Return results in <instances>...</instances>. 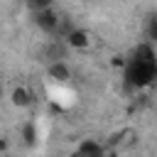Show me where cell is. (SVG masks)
Returning <instances> with one entry per match:
<instances>
[{
  "instance_id": "1",
  "label": "cell",
  "mask_w": 157,
  "mask_h": 157,
  "mask_svg": "<svg viewBox=\"0 0 157 157\" xmlns=\"http://www.w3.org/2000/svg\"><path fill=\"white\" fill-rule=\"evenodd\" d=\"M155 71H157V61H145V59H137L130 54L123 66V83L128 91L147 88V86H152Z\"/></svg>"
},
{
  "instance_id": "2",
  "label": "cell",
  "mask_w": 157,
  "mask_h": 157,
  "mask_svg": "<svg viewBox=\"0 0 157 157\" xmlns=\"http://www.w3.org/2000/svg\"><path fill=\"white\" fill-rule=\"evenodd\" d=\"M59 15L52 10V7H44V10H34V25L37 29H42L44 34H56L59 29Z\"/></svg>"
},
{
  "instance_id": "3",
  "label": "cell",
  "mask_w": 157,
  "mask_h": 157,
  "mask_svg": "<svg viewBox=\"0 0 157 157\" xmlns=\"http://www.w3.org/2000/svg\"><path fill=\"white\" fill-rule=\"evenodd\" d=\"M64 42H66V47H71V49H78V52H83V49H88L91 47V32L88 29H83V27H71L69 29V34L64 37Z\"/></svg>"
},
{
  "instance_id": "4",
  "label": "cell",
  "mask_w": 157,
  "mask_h": 157,
  "mask_svg": "<svg viewBox=\"0 0 157 157\" xmlns=\"http://www.w3.org/2000/svg\"><path fill=\"white\" fill-rule=\"evenodd\" d=\"M47 74H49V78L56 81V83H66V81L71 78V69H69V64L61 61V59H54V61L49 64Z\"/></svg>"
},
{
  "instance_id": "5",
  "label": "cell",
  "mask_w": 157,
  "mask_h": 157,
  "mask_svg": "<svg viewBox=\"0 0 157 157\" xmlns=\"http://www.w3.org/2000/svg\"><path fill=\"white\" fill-rule=\"evenodd\" d=\"M10 103H12L15 108H29V105L34 103V96H32L29 88H25V86H15L12 93H10Z\"/></svg>"
},
{
  "instance_id": "6",
  "label": "cell",
  "mask_w": 157,
  "mask_h": 157,
  "mask_svg": "<svg viewBox=\"0 0 157 157\" xmlns=\"http://www.w3.org/2000/svg\"><path fill=\"white\" fill-rule=\"evenodd\" d=\"M76 152H78V155H88V157H101V155H105L108 150H105L98 140H83V142H78Z\"/></svg>"
},
{
  "instance_id": "7",
  "label": "cell",
  "mask_w": 157,
  "mask_h": 157,
  "mask_svg": "<svg viewBox=\"0 0 157 157\" xmlns=\"http://www.w3.org/2000/svg\"><path fill=\"white\" fill-rule=\"evenodd\" d=\"M20 137H22L27 145H34V142H37V125H34L32 120H27V123L20 128Z\"/></svg>"
},
{
  "instance_id": "8",
  "label": "cell",
  "mask_w": 157,
  "mask_h": 157,
  "mask_svg": "<svg viewBox=\"0 0 157 157\" xmlns=\"http://www.w3.org/2000/svg\"><path fill=\"white\" fill-rule=\"evenodd\" d=\"M145 37H147V42L157 44V15L147 17V22H145Z\"/></svg>"
},
{
  "instance_id": "9",
  "label": "cell",
  "mask_w": 157,
  "mask_h": 157,
  "mask_svg": "<svg viewBox=\"0 0 157 157\" xmlns=\"http://www.w3.org/2000/svg\"><path fill=\"white\" fill-rule=\"evenodd\" d=\"M27 5H29L32 10H44V7H52L54 0H27Z\"/></svg>"
},
{
  "instance_id": "10",
  "label": "cell",
  "mask_w": 157,
  "mask_h": 157,
  "mask_svg": "<svg viewBox=\"0 0 157 157\" xmlns=\"http://www.w3.org/2000/svg\"><path fill=\"white\" fill-rule=\"evenodd\" d=\"M152 86H157V71H155V78H152Z\"/></svg>"
},
{
  "instance_id": "11",
  "label": "cell",
  "mask_w": 157,
  "mask_h": 157,
  "mask_svg": "<svg viewBox=\"0 0 157 157\" xmlns=\"http://www.w3.org/2000/svg\"><path fill=\"white\" fill-rule=\"evenodd\" d=\"M0 98H2V81H0Z\"/></svg>"
}]
</instances>
